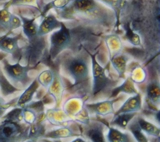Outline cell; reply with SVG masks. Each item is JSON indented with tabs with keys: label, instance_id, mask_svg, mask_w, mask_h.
Listing matches in <instances>:
<instances>
[{
	"label": "cell",
	"instance_id": "6da1fadb",
	"mask_svg": "<svg viewBox=\"0 0 160 142\" xmlns=\"http://www.w3.org/2000/svg\"><path fill=\"white\" fill-rule=\"evenodd\" d=\"M61 18L80 19L90 23L109 26L115 15L96 0H74L64 8L56 10Z\"/></svg>",
	"mask_w": 160,
	"mask_h": 142
},
{
	"label": "cell",
	"instance_id": "7a4b0ae2",
	"mask_svg": "<svg viewBox=\"0 0 160 142\" xmlns=\"http://www.w3.org/2000/svg\"><path fill=\"white\" fill-rule=\"evenodd\" d=\"M61 67L73 81L72 92L85 99L86 95L91 93V88L89 63L87 58L80 54L68 56L62 59Z\"/></svg>",
	"mask_w": 160,
	"mask_h": 142
},
{
	"label": "cell",
	"instance_id": "3957f363",
	"mask_svg": "<svg viewBox=\"0 0 160 142\" xmlns=\"http://www.w3.org/2000/svg\"><path fill=\"white\" fill-rule=\"evenodd\" d=\"M85 51L91 58L92 79L91 96L96 98L101 95L110 94L112 89L116 86V81L107 74L106 69L98 63L96 59L97 53L92 54L87 49H85Z\"/></svg>",
	"mask_w": 160,
	"mask_h": 142
},
{
	"label": "cell",
	"instance_id": "277c9868",
	"mask_svg": "<svg viewBox=\"0 0 160 142\" xmlns=\"http://www.w3.org/2000/svg\"><path fill=\"white\" fill-rule=\"evenodd\" d=\"M1 63L4 74L15 87L22 89L32 82V80L28 73L33 68L32 67L22 65L20 61H18L14 64H11L6 58L1 60Z\"/></svg>",
	"mask_w": 160,
	"mask_h": 142
},
{
	"label": "cell",
	"instance_id": "5b68a950",
	"mask_svg": "<svg viewBox=\"0 0 160 142\" xmlns=\"http://www.w3.org/2000/svg\"><path fill=\"white\" fill-rule=\"evenodd\" d=\"M72 36L70 28L64 23H61V27L50 35L49 56L51 60L56 59L58 56L66 49H68L72 45Z\"/></svg>",
	"mask_w": 160,
	"mask_h": 142
},
{
	"label": "cell",
	"instance_id": "8992f818",
	"mask_svg": "<svg viewBox=\"0 0 160 142\" xmlns=\"http://www.w3.org/2000/svg\"><path fill=\"white\" fill-rule=\"evenodd\" d=\"M82 137L90 142H106L104 134L106 124L98 119H91L88 124L80 126Z\"/></svg>",
	"mask_w": 160,
	"mask_h": 142
},
{
	"label": "cell",
	"instance_id": "52a82bcc",
	"mask_svg": "<svg viewBox=\"0 0 160 142\" xmlns=\"http://www.w3.org/2000/svg\"><path fill=\"white\" fill-rule=\"evenodd\" d=\"M79 136H82L80 124L73 121L68 125L59 126L58 128L46 131L42 138L56 140Z\"/></svg>",
	"mask_w": 160,
	"mask_h": 142
},
{
	"label": "cell",
	"instance_id": "ba28073f",
	"mask_svg": "<svg viewBox=\"0 0 160 142\" xmlns=\"http://www.w3.org/2000/svg\"><path fill=\"white\" fill-rule=\"evenodd\" d=\"M119 99V98H115L96 103H85L84 108L89 114L105 117L108 115L114 114L115 112L114 104Z\"/></svg>",
	"mask_w": 160,
	"mask_h": 142
},
{
	"label": "cell",
	"instance_id": "9c48e42d",
	"mask_svg": "<svg viewBox=\"0 0 160 142\" xmlns=\"http://www.w3.org/2000/svg\"><path fill=\"white\" fill-rule=\"evenodd\" d=\"M11 33H8L0 40V51L6 54H10L14 59L20 61L21 49L19 45V41L22 38L21 34L14 36H9Z\"/></svg>",
	"mask_w": 160,
	"mask_h": 142
},
{
	"label": "cell",
	"instance_id": "30bf717a",
	"mask_svg": "<svg viewBox=\"0 0 160 142\" xmlns=\"http://www.w3.org/2000/svg\"><path fill=\"white\" fill-rule=\"evenodd\" d=\"M22 23L18 16L9 11L8 8L0 9V30L2 32L12 33L21 27Z\"/></svg>",
	"mask_w": 160,
	"mask_h": 142
},
{
	"label": "cell",
	"instance_id": "8fae6325",
	"mask_svg": "<svg viewBox=\"0 0 160 142\" xmlns=\"http://www.w3.org/2000/svg\"><path fill=\"white\" fill-rule=\"evenodd\" d=\"M65 89V85L60 74L58 71L54 70L53 81L47 89V91L48 94L54 99L56 104L55 108H60Z\"/></svg>",
	"mask_w": 160,
	"mask_h": 142
},
{
	"label": "cell",
	"instance_id": "7c38bea8",
	"mask_svg": "<svg viewBox=\"0 0 160 142\" xmlns=\"http://www.w3.org/2000/svg\"><path fill=\"white\" fill-rule=\"evenodd\" d=\"M86 99L78 96L71 98L63 104V111L74 121V119L84 110Z\"/></svg>",
	"mask_w": 160,
	"mask_h": 142
},
{
	"label": "cell",
	"instance_id": "4fadbf2b",
	"mask_svg": "<svg viewBox=\"0 0 160 142\" xmlns=\"http://www.w3.org/2000/svg\"><path fill=\"white\" fill-rule=\"evenodd\" d=\"M44 118L51 124L58 126H66L74 121L62 109L55 107L46 110Z\"/></svg>",
	"mask_w": 160,
	"mask_h": 142
},
{
	"label": "cell",
	"instance_id": "5bb4252c",
	"mask_svg": "<svg viewBox=\"0 0 160 142\" xmlns=\"http://www.w3.org/2000/svg\"><path fill=\"white\" fill-rule=\"evenodd\" d=\"M60 21L53 14L45 15L40 24L38 26V36L43 37L44 36L58 29L61 25Z\"/></svg>",
	"mask_w": 160,
	"mask_h": 142
},
{
	"label": "cell",
	"instance_id": "9a60e30c",
	"mask_svg": "<svg viewBox=\"0 0 160 142\" xmlns=\"http://www.w3.org/2000/svg\"><path fill=\"white\" fill-rule=\"evenodd\" d=\"M142 95L139 92L136 94L129 97L119 109L114 112V114L123 113H138L142 109Z\"/></svg>",
	"mask_w": 160,
	"mask_h": 142
},
{
	"label": "cell",
	"instance_id": "2e32d148",
	"mask_svg": "<svg viewBox=\"0 0 160 142\" xmlns=\"http://www.w3.org/2000/svg\"><path fill=\"white\" fill-rule=\"evenodd\" d=\"M106 135V142H136L129 132H122L121 129L113 126H108Z\"/></svg>",
	"mask_w": 160,
	"mask_h": 142
},
{
	"label": "cell",
	"instance_id": "e0dca14e",
	"mask_svg": "<svg viewBox=\"0 0 160 142\" xmlns=\"http://www.w3.org/2000/svg\"><path fill=\"white\" fill-rule=\"evenodd\" d=\"M39 84L37 81V79H34L32 82L26 88L23 93L18 97L16 106L23 108L30 102L32 101L34 95L37 92L39 88Z\"/></svg>",
	"mask_w": 160,
	"mask_h": 142
},
{
	"label": "cell",
	"instance_id": "ac0fdd59",
	"mask_svg": "<svg viewBox=\"0 0 160 142\" xmlns=\"http://www.w3.org/2000/svg\"><path fill=\"white\" fill-rule=\"evenodd\" d=\"M19 18L21 19L22 28V32L28 40H32L36 38L38 36V31L39 25L36 23V18H29L23 16L22 14H18Z\"/></svg>",
	"mask_w": 160,
	"mask_h": 142
},
{
	"label": "cell",
	"instance_id": "d6986e66",
	"mask_svg": "<svg viewBox=\"0 0 160 142\" xmlns=\"http://www.w3.org/2000/svg\"><path fill=\"white\" fill-rule=\"evenodd\" d=\"M129 59V56L127 54L122 53V51L109 57L111 64L117 72L119 78H124L126 71L127 63Z\"/></svg>",
	"mask_w": 160,
	"mask_h": 142
},
{
	"label": "cell",
	"instance_id": "ffe728a7",
	"mask_svg": "<svg viewBox=\"0 0 160 142\" xmlns=\"http://www.w3.org/2000/svg\"><path fill=\"white\" fill-rule=\"evenodd\" d=\"M146 98L149 103L158 109L160 104V86L158 80L149 81L146 87Z\"/></svg>",
	"mask_w": 160,
	"mask_h": 142
},
{
	"label": "cell",
	"instance_id": "44dd1931",
	"mask_svg": "<svg viewBox=\"0 0 160 142\" xmlns=\"http://www.w3.org/2000/svg\"><path fill=\"white\" fill-rule=\"evenodd\" d=\"M135 83L131 79V78L129 76L126 78L124 82L119 86H115L113 88L109 94L108 98H116L119 93H123L129 95H134L139 93L138 89L135 86Z\"/></svg>",
	"mask_w": 160,
	"mask_h": 142
},
{
	"label": "cell",
	"instance_id": "7402d4cb",
	"mask_svg": "<svg viewBox=\"0 0 160 142\" xmlns=\"http://www.w3.org/2000/svg\"><path fill=\"white\" fill-rule=\"evenodd\" d=\"M46 133L45 124L42 120H38L32 124L29 125L28 138L26 142H37L42 139Z\"/></svg>",
	"mask_w": 160,
	"mask_h": 142
},
{
	"label": "cell",
	"instance_id": "603a6c76",
	"mask_svg": "<svg viewBox=\"0 0 160 142\" xmlns=\"http://www.w3.org/2000/svg\"><path fill=\"white\" fill-rule=\"evenodd\" d=\"M136 119L139 127L146 135L159 138L160 128L159 126L146 120L141 116H136Z\"/></svg>",
	"mask_w": 160,
	"mask_h": 142
},
{
	"label": "cell",
	"instance_id": "cb8c5ba5",
	"mask_svg": "<svg viewBox=\"0 0 160 142\" xmlns=\"http://www.w3.org/2000/svg\"><path fill=\"white\" fill-rule=\"evenodd\" d=\"M136 115H138V113H123L114 114L109 124L111 126L118 127L120 129L125 130L127 129L128 124Z\"/></svg>",
	"mask_w": 160,
	"mask_h": 142
},
{
	"label": "cell",
	"instance_id": "d4e9b609",
	"mask_svg": "<svg viewBox=\"0 0 160 142\" xmlns=\"http://www.w3.org/2000/svg\"><path fill=\"white\" fill-rule=\"evenodd\" d=\"M0 90L3 96H8L22 90L15 87L8 80L2 71L1 65H0Z\"/></svg>",
	"mask_w": 160,
	"mask_h": 142
},
{
	"label": "cell",
	"instance_id": "484cf974",
	"mask_svg": "<svg viewBox=\"0 0 160 142\" xmlns=\"http://www.w3.org/2000/svg\"><path fill=\"white\" fill-rule=\"evenodd\" d=\"M127 128L136 142H149L147 136L139 127L136 116L130 121Z\"/></svg>",
	"mask_w": 160,
	"mask_h": 142
},
{
	"label": "cell",
	"instance_id": "4316f807",
	"mask_svg": "<svg viewBox=\"0 0 160 142\" xmlns=\"http://www.w3.org/2000/svg\"><path fill=\"white\" fill-rule=\"evenodd\" d=\"M106 43L109 51V57L122 51V45L118 36L115 34L108 36L106 39Z\"/></svg>",
	"mask_w": 160,
	"mask_h": 142
},
{
	"label": "cell",
	"instance_id": "83f0119b",
	"mask_svg": "<svg viewBox=\"0 0 160 142\" xmlns=\"http://www.w3.org/2000/svg\"><path fill=\"white\" fill-rule=\"evenodd\" d=\"M100 1L111 8L116 18V24H120V15L124 5V0H96Z\"/></svg>",
	"mask_w": 160,
	"mask_h": 142
},
{
	"label": "cell",
	"instance_id": "f1b7e54d",
	"mask_svg": "<svg viewBox=\"0 0 160 142\" xmlns=\"http://www.w3.org/2000/svg\"><path fill=\"white\" fill-rule=\"evenodd\" d=\"M54 76V70L49 69L42 71L38 75L36 79L39 85H41L42 87L47 89L53 81Z\"/></svg>",
	"mask_w": 160,
	"mask_h": 142
},
{
	"label": "cell",
	"instance_id": "f546056e",
	"mask_svg": "<svg viewBox=\"0 0 160 142\" xmlns=\"http://www.w3.org/2000/svg\"><path fill=\"white\" fill-rule=\"evenodd\" d=\"M1 118L2 120L21 123L23 121V108L15 106L10 111L5 113Z\"/></svg>",
	"mask_w": 160,
	"mask_h": 142
},
{
	"label": "cell",
	"instance_id": "4dcf8cb0",
	"mask_svg": "<svg viewBox=\"0 0 160 142\" xmlns=\"http://www.w3.org/2000/svg\"><path fill=\"white\" fill-rule=\"evenodd\" d=\"M74 0H52L45 4L42 12V16H44L49 9H54L55 10H60L68 4H69Z\"/></svg>",
	"mask_w": 160,
	"mask_h": 142
},
{
	"label": "cell",
	"instance_id": "1f68e13d",
	"mask_svg": "<svg viewBox=\"0 0 160 142\" xmlns=\"http://www.w3.org/2000/svg\"><path fill=\"white\" fill-rule=\"evenodd\" d=\"M124 28L125 31L124 36L125 39L131 44L135 46H140L141 45V41L140 36L133 31L129 26V23L124 24Z\"/></svg>",
	"mask_w": 160,
	"mask_h": 142
},
{
	"label": "cell",
	"instance_id": "d6a6232c",
	"mask_svg": "<svg viewBox=\"0 0 160 142\" xmlns=\"http://www.w3.org/2000/svg\"><path fill=\"white\" fill-rule=\"evenodd\" d=\"M42 116H39L32 109L24 106L23 107V121L28 125L32 124L38 120H42Z\"/></svg>",
	"mask_w": 160,
	"mask_h": 142
},
{
	"label": "cell",
	"instance_id": "836d02e7",
	"mask_svg": "<svg viewBox=\"0 0 160 142\" xmlns=\"http://www.w3.org/2000/svg\"><path fill=\"white\" fill-rule=\"evenodd\" d=\"M129 77L134 83H141L146 80V73L143 68L137 67L131 72Z\"/></svg>",
	"mask_w": 160,
	"mask_h": 142
},
{
	"label": "cell",
	"instance_id": "e575fe53",
	"mask_svg": "<svg viewBox=\"0 0 160 142\" xmlns=\"http://www.w3.org/2000/svg\"><path fill=\"white\" fill-rule=\"evenodd\" d=\"M37 0H10L6 3L4 8H9L11 6H26L34 3Z\"/></svg>",
	"mask_w": 160,
	"mask_h": 142
},
{
	"label": "cell",
	"instance_id": "d590c367",
	"mask_svg": "<svg viewBox=\"0 0 160 142\" xmlns=\"http://www.w3.org/2000/svg\"><path fill=\"white\" fill-rule=\"evenodd\" d=\"M40 140L43 141H46V142H63L61 139H56V140H51V139H41ZM70 142H90L89 140L84 138L82 136H79V137H76V138L74 139L73 140H72Z\"/></svg>",
	"mask_w": 160,
	"mask_h": 142
},
{
	"label": "cell",
	"instance_id": "8d00e7d4",
	"mask_svg": "<svg viewBox=\"0 0 160 142\" xmlns=\"http://www.w3.org/2000/svg\"><path fill=\"white\" fill-rule=\"evenodd\" d=\"M6 110L7 109L6 108H4L2 105L0 107V118H1L4 116V114L6 113Z\"/></svg>",
	"mask_w": 160,
	"mask_h": 142
},
{
	"label": "cell",
	"instance_id": "74e56055",
	"mask_svg": "<svg viewBox=\"0 0 160 142\" xmlns=\"http://www.w3.org/2000/svg\"><path fill=\"white\" fill-rule=\"evenodd\" d=\"M7 56H8V54H6L4 52L0 51V62L1 60H2L4 58H5Z\"/></svg>",
	"mask_w": 160,
	"mask_h": 142
},
{
	"label": "cell",
	"instance_id": "f35d334b",
	"mask_svg": "<svg viewBox=\"0 0 160 142\" xmlns=\"http://www.w3.org/2000/svg\"><path fill=\"white\" fill-rule=\"evenodd\" d=\"M6 103V101L4 100V99L2 97H0V107L3 105L4 103Z\"/></svg>",
	"mask_w": 160,
	"mask_h": 142
},
{
	"label": "cell",
	"instance_id": "ab89813d",
	"mask_svg": "<svg viewBox=\"0 0 160 142\" xmlns=\"http://www.w3.org/2000/svg\"><path fill=\"white\" fill-rule=\"evenodd\" d=\"M44 3H49V2H50V1H52V0H42Z\"/></svg>",
	"mask_w": 160,
	"mask_h": 142
},
{
	"label": "cell",
	"instance_id": "60d3db41",
	"mask_svg": "<svg viewBox=\"0 0 160 142\" xmlns=\"http://www.w3.org/2000/svg\"><path fill=\"white\" fill-rule=\"evenodd\" d=\"M5 34H4V35H1V36H0V40H1V39H2V38H3V37H4V36H5Z\"/></svg>",
	"mask_w": 160,
	"mask_h": 142
},
{
	"label": "cell",
	"instance_id": "b9f144b4",
	"mask_svg": "<svg viewBox=\"0 0 160 142\" xmlns=\"http://www.w3.org/2000/svg\"><path fill=\"white\" fill-rule=\"evenodd\" d=\"M6 0H0V2H2V1H5Z\"/></svg>",
	"mask_w": 160,
	"mask_h": 142
},
{
	"label": "cell",
	"instance_id": "7bdbcfd3",
	"mask_svg": "<svg viewBox=\"0 0 160 142\" xmlns=\"http://www.w3.org/2000/svg\"><path fill=\"white\" fill-rule=\"evenodd\" d=\"M40 142H46V141H41V140H40Z\"/></svg>",
	"mask_w": 160,
	"mask_h": 142
}]
</instances>
